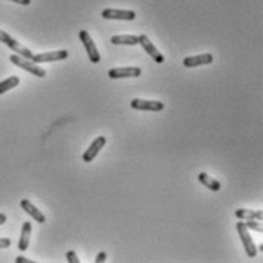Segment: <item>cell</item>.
<instances>
[{"label":"cell","mask_w":263,"mask_h":263,"mask_svg":"<svg viewBox=\"0 0 263 263\" xmlns=\"http://www.w3.org/2000/svg\"><path fill=\"white\" fill-rule=\"evenodd\" d=\"M10 62L13 65H16V66H19L20 69H23V71H26L29 74H33V75H36L39 78H45L46 77V71L45 69H42L37 63H34L33 60H28V58H25V57H20V55L14 54V55L10 57Z\"/></svg>","instance_id":"cell-1"},{"label":"cell","mask_w":263,"mask_h":263,"mask_svg":"<svg viewBox=\"0 0 263 263\" xmlns=\"http://www.w3.org/2000/svg\"><path fill=\"white\" fill-rule=\"evenodd\" d=\"M0 42H2L4 45H7L10 49H13L17 55L25 57V58H28V60H33L34 52L31 49H28L26 46H23L22 43H19L17 40H14L10 34H7L5 31H2V29H0Z\"/></svg>","instance_id":"cell-2"},{"label":"cell","mask_w":263,"mask_h":263,"mask_svg":"<svg viewBox=\"0 0 263 263\" xmlns=\"http://www.w3.org/2000/svg\"><path fill=\"white\" fill-rule=\"evenodd\" d=\"M80 40H81L83 46L86 48V52H87V57H89L91 63H94V65L100 63L101 57H100V52H98V49H97L92 37H91V34L83 29V31H80Z\"/></svg>","instance_id":"cell-3"},{"label":"cell","mask_w":263,"mask_h":263,"mask_svg":"<svg viewBox=\"0 0 263 263\" xmlns=\"http://www.w3.org/2000/svg\"><path fill=\"white\" fill-rule=\"evenodd\" d=\"M237 228V232H239V236L242 239V243H243V248H245V252L248 254V257H255L257 255V248L254 245V240L252 237L249 236V229L246 228L245 222H237L236 225Z\"/></svg>","instance_id":"cell-4"},{"label":"cell","mask_w":263,"mask_h":263,"mask_svg":"<svg viewBox=\"0 0 263 263\" xmlns=\"http://www.w3.org/2000/svg\"><path fill=\"white\" fill-rule=\"evenodd\" d=\"M69 57V52L66 49L60 51H52V52H42V54H34L33 62L40 65V63H49V62H60Z\"/></svg>","instance_id":"cell-5"},{"label":"cell","mask_w":263,"mask_h":263,"mask_svg":"<svg viewBox=\"0 0 263 263\" xmlns=\"http://www.w3.org/2000/svg\"><path fill=\"white\" fill-rule=\"evenodd\" d=\"M101 16H103V19H107V20H126V22H132V20L136 19L135 11H129V10H112V8L103 10Z\"/></svg>","instance_id":"cell-6"},{"label":"cell","mask_w":263,"mask_h":263,"mask_svg":"<svg viewBox=\"0 0 263 263\" xmlns=\"http://www.w3.org/2000/svg\"><path fill=\"white\" fill-rule=\"evenodd\" d=\"M138 39H139V43L138 45H141L142 46V49L145 51V52H147L152 58H153V60L158 63V65H161V63H164V55L156 49V46L152 43V40L147 37V36H138Z\"/></svg>","instance_id":"cell-7"},{"label":"cell","mask_w":263,"mask_h":263,"mask_svg":"<svg viewBox=\"0 0 263 263\" xmlns=\"http://www.w3.org/2000/svg\"><path fill=\"white\" fill-rule=\"evenodd\" d=\"M132 109L135 110H147V112H159L164 109V103L161 101H155V100H139L135 98L130 101Z\"/></svg>","instance_id":"cell-8"},{"label":"cell","mask_w":263,"mask_h":263,"mask_svg":"<svg viewBox=\"0 0 263 263\" xmlns=\"http://www.w3.org/2000/svg\"><path fill=\"white\" fill-rule=\"evenodd\" d=\"M106 138L104 136H98V138H95L94 141H92V144L89 145V149H87L84 153H83V161L84 162H92L97 156H98V153H100V150H103V147L106 145Z\"/></svg>","instance_id":"cell-9"},{"label":"cell","mask_w":263,"mask_h":263,"mask_svg":"<svg viewBox=\"0 0 263 263\" xmlns=\"http://www.w3.org/2000/svg\"><path fill=\"white\" fill-rule=\"evenodd\" d=\"M213 63V54L210 52H203L199 55H193V57H187L184 58L182 65L185 68H197V66H203V65H211Z\"/></svg>","instance_id":"cell-10"},{"label":"cell","mask_w":263,"mask_h":263,"mask_svg":"<svg viewBox=\"0 0 263 263\" xmlns=\"http://www.w3.org/2000/svg\"><path fill=\"white\" fill-rule=\"evenodd\" d=\"M141 75V69L136 66H127V68H116L109 71V77L112 80H120V78H135Z\"/></svg>","instance_id":"cell-11"},{"label":"cell","mask_w":263,"mask_h":263,"mask_svg":"<svg viewBox=\"0 0 263 263\" xmlns=\"http://www.w3.org/2000/svg\"><path fill=\"white\" fill-rule=\"evenodd\" d=\"M20 207L25 210V213H28L29 216H31L36 222H39V223H45L46 222V217H45V214L37 208V207H34L31 202H29L28 199H22V202H20Z\"/></svg>","instance_id":"cell-12"},{"label":"cell","mask_w":263,"mask_h":263,"mask_svg":"<svg viewBox=\"0 0 263 263\" xmlns=\"http://www.w3.org/2000/svg\"><path fill=\"white\" fill-rule=\"evenodd\" d=\"M31 231L33 226L29 222H23L22 225V234H20V240H19V249L20 251H26L29 246V239H31Z\"/></svg>","instance_id":"cell-13"},{"label":"cell","mask_w":263,"mask_h":263,"mask_svg":"<svg viewBox=\"0 0 263 263\" xmlns=\"http://www.w3.org/2000/svg\"><path fill=\"white\" fill-rule=\"evenodd\" d=\"M236 217L240 219V220H249V219L261 220V219H263V214H261V211H258V210H245V208H239V210H236Z\"/></svg>","instance_id":"cell-14"},{"label":"cell","mask_w":263,"mask_h":263,"mask_svg":"<svg viewBox=\"0 0 263 263\" xmlns=\"http://www.w3.org/2000/svg\"><path fill=\"white\" fill-rule=\"evenodd\" d=\"M197 179H199V182L203 187H207V188H210L213 191H219L220 190V182L216 181L214 178H211L210 174H207V173H200L199 176H197Z\"/></svg>","instance_id":"cell-15"},{"label":"cell","mask_w":263,"mask_h":263,"mask_svg":"<svg viewBox=\"0 0 263 263\" xmlns=\"http://www.w3.org/2000/svg\"><path fill=\"white\" fill-rule=\"evenodd\" d=\"M112 45H124V46H135L139 43L138 36H112Z\"/></svg>","instance_id":"cell-16"},{"label":"cell","mask_w":263,"mask_h":263,"mask_svg":"<svg viewBox=\"0 0 263 263\" xmlns=\"http://www.w3.org/2000/svg\"><path fill=\"white\" fill-rule=\"evenodd\" d=\"M19 83H20V78L16 77V75L8 77L7 80H4L2 83H0V95L8 92V91H11V89H14L16 86H19Z\"/></svg>","instance_id":"cell-17"},{"label":"cell","mask_w":263,"mask_h":263,"mask_svg":"<svg viewBox=\"0 0 263 263\" xmlns=\"http://www.w3.org/2000/svg\"><path fill=\"white\" fill-rule=\"evenodd\" d=\"M245 225H246L248 229H254V231H257V232H261V231H263V226H261V222H260V220L249 219V220L245 222Z\"/></svg>","instance_id":"cell-18"},{"label":"cell","mask_w":263,"mask_h":263,"mask_svg":"<svg viewBox=\"0 0 263 263\" xmlns=\"http://www.w3.org/2000/svg\"><path fill=\"white\" fill-rule=\"evenodd\" d=\"M66 258H68L69 263H80V258H78V255L75 254V251H68Z\"/></svg>","instance_id":"cell-19"},{"label":"cell","mask_w":263,"mask_h":263,"mask_svg":"<svg viewBox=\"0 0 263 263\" xmlns=\"http://www.w3.org/2000/svg\"><path fill=\"white\" fill-rule=\"evenodd\" d=\"M10 246H11V239H8V237L0 239V249H2V248H10Z\"/></svg>","instance_id":"cell-20"},{"label":"cell","mask_w":263,"mask_h":263,"mask_svg":"<svg viewBox=\"0 0 263 263\" xmlns=\"http://www.w3.org/2000/svg\"><path fill=\"white\" fill-rule=\"evenodd\" d=\"M106 257H107V254L104 252V251H101L98 255H97V258H95V261L97 263H103V261H106Z\"/></svg>","instance_id":"cell-21"},{"label":"cell","mask_w":263,"mask_h":263,"mask_svg":"<svg viewBox=\"0 0 263 263\" xmlns=\"http://www.w3.org/2000/svg\"><path fill=\"white\" fill-rule=\"evenodd\" d=\"M16 263H34V260H29V258L23 257V255H19L16 258Z\"/></svg>","instance_id":"cell-22"},{"label":"cell","mask_w":263,"mask_h":263,"mask_svg":"<svg viewBox=\"0 0 263 263\" xmlns=\"http://www.w3.org/2000/svg\"><path fill=\"white\" fill-rule=\"evenodd\" d=\"M10 2H14V4H19V5H29L31 4V0H10Z\"/></svg>","instance_id":"cell-23"},{"label":"cell","mask_w":263,"mask_h":263,"mask_svg":"<svg viewBox=\"0 0 263 263\" xmlns=\"http://www.w3.org/2000/svg\"><path fill=\"white\" fill-rule=\"evenodd\" d=\"M7 222V216L4 213H0V225H4Z\"/></svg>","instance_id":"cell-24"}]
</instances>
